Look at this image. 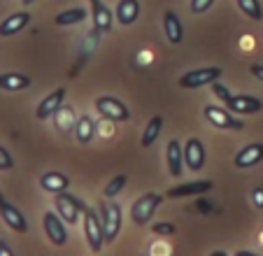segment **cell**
<instances>
[{"label": "cell", "instance_id": "d6a6232c", "mask_svg": "<svg viewBox=\"0 0 263 256\" xmlns=\"http://www.w3.org/2000/svg\"><path fill=\"white\" fill-rule=\"evenodd\" d=\"M252 75H254L256 79H261V82H263V65H261V63H254V65H252Z\"/></svg>", "mask_w": 263, "mask_h": 256}, {"label": "cell", "instance_id": "30bf717a", "mask_svg": "<svg viewBox=\"0 0 263 256\" xmlns=\"http://www.w3.org/2000/svg\"><path fill=\"white\" fill-rule=\"evenodd\" d=\"M63 100H65V89L51 91V94L45 96V98H42V103L35 107V117L40 119V121H45V119L54 117V114L59 112V107L63 105Z\"/></svg>", "mask_w": 263, "mask_h": 256}, {"label": "cell", "instance_id": "e0dca14e", "mask_svg": "<svg viewBox=\"0 0 263 256\" xmlns=\"http://www.w3.org/2000/svg\"><path fill=\"white\" fill-rule=\"evenodd\" d=\"M40 187L56 196V193H61V191H68L70 179H68V175L59 173V170H49V173H45L40 177Z\"/></svg>", "mask_w": 263, "mask_h": 256}, {"label": "cell", "instance_id": "cb8c5ba5", "mask_svg": "<svg viewBox=\"0 0 263 256\" xmlns=\"http://www.w3.org/2000/svg\"><path fill=\"white\" fill-rule=\"evenodd\" d=\"M89 16V12L84 7H72V10H65L61 14H56V26H72V24H80Z\"/></svg>", "mask_w": 263, "mask_h": 256}, {"label": "cell", "instance_id": "4316f807", "mask_svg": "<svg viewBox=\"0 0 263 256\" xmlns=\"http://www.w3.org/2000/svg\"><path fill=\"white\" fill-rule=\"evenodd\" d=\"M124 187H126V175H117V177H112L107 182V187H105V191H103L105 198H115Z\"/></svg>", "mask_w": 263, "mask_h": 256}, {"label": "cell", "instance_id": "6da1fadb", "mask_svg": "<svg viewBox=\"0 0 263 256\" xmlns=\"http://www.w3.org/2000/svg\"><path fill=\"white\" fill-rule=\"evenodd\" d=\"M54 203H56V212H59V217L63 219L65 224H72V226L80 222L82 217H84L86 207H89L84 200H82V198L72 196V193H68V191L56 193Z\"/></svg>", "mask_w": 263, "mask_h": 256}, {"label": "cell", "instance_id": "8992f818", "mask_svg": "<svg viewBox=\"0 0 263 256\" xmlns=\"http://www.w3.org/2000/svg\"><path fill=\"white\" fill-rule=\"evenodd\" d=\"M221 68H200V70H189L186 75L179 77V86L182 89H200L205 84H212L221 77Z\"/></svg>", "mask_w": 263, "mask_h": 256}, {"label": "cell", "instance_id": "83f0119b", "mask_svg": "<svg viewBox=\"0 0 263 256\" xmlns=\"http://www.w3.org/2000/svg\"><path fill=\"white\" fill-rule=\"evenodd\" d=\"M152 231H154V235H161V237H170V235H175V224H170V222H159V224H154L152 226Z\"/></svg>", "mask_w": 263, "mask_h": 256}, {"label": "cell", "instance_id": "ba28073f", "mask_svg": "<svg viewBox=\"0 0 263 256\" xmlns=\"http://www.w3.org/2000/svg\"><path fill=\"white\" fill-rule=\"evenodd\" d=\"M42 224H45V233L51 245L63 247L65 240H68V233H65V224L59 217V212H47L45 217H42Z\"/></svg>", "mask_w": 263, "mask_h": 256}, {"label": "cell", "instance_id": "8d00e7d4", "mask_svg": "<svg viewBox=\"0 0 263 256\" xmlns=\"http://www.w3.org/2000/svg\"><path fill=\"white\" fill-rule=\"evenodd\" d=\"M24 3H26V5H30V3H35V0H24Z\"/></svg>", "mask_w": 263, "mask_h": 256}, {"label": "cell", "instance_id": "52a82bcc", "mask_svg": "<svg viewBox=\"0 0 263 256\" xmlns=\"http://www.w3.org/2000/svg\"><path fill=\"white\" fill-rule=\"evenodd\" d=\"M205 112V119H208L212 126L217 128H223V131H242L245 123L240 119H235L231 112H226L223 107H214V105H205L203 107Z\"/></svg>", "mask_w": 263, "mask_h": 256}, {"label": "cell", "instance_id": "836d02e7", "mask_svg": "<svg viewBox=\"0 0 263 256\" xmlns=\"http://www.w3.org/2000/svg\"><path fill=\"white\" fill-rule=\"evenodd\" d=\"M0 254H3V256H12V247L7 245V242H3V240H0Z\"/></svg>", "mask_w": 263, "mask_h": 256}, {"label": "cell", "instance_id": "9c48e42d", "mask_svg": "<svg viewBox=\"0 0 263 256\" xmlns=\"http://www.w3.org/2000/svg\"><path fill=\"white\" fill-rule=\"evenodd\" d=\"M184 163L189 170L198 173L200 168L205 166V144L198 138H189L186 140V147H184Z\"/></svg>", "mask_w": 263, "mask_h": 256}, {"label": "cell", "instance_id": "7c38bea8", "mask_svg": "<svg viewBox=\"0 0 263 256\" xmlns=\"http://www.w3.org/2000/svg\"><path fill=\"white\" fill-rule=\"evenodd\" d=\"M214 184L210 179H196V182L177 184V187L168 189V198H184V196H203L212 189Z\"/></svg>", "mask_w": 263, "mask_h": 256}, {"label": "cell", "instance_id": "44dd1931", "mask_svg": "<svg viewBox=\"0 0 263 256\" xmlns=\"http://www.w3.org/2000/svg\"><path fill=\"white\" fill-rule=\"evenodd\" d=\"M163 30H165V38H168V42H173V45H179L184 38V30H182V21L177 19V14L175 12H165L163 14Z\"/></svg>", "mask_w": 263, "mask_h": 256}, {"label": "cell", "instance_id": "4fadbf2b", "mask_svg": "<svg viewBox=\"0 0 263 256\" xmlns=\"http://www.w3.org/2000/svg\"><path fill=\"white\" fill-rule=\"evenodd\" d=\"M226 107L235 114H256V112H261L263 103L258 98H254V96L242 94V96H231V100L226 103Z\"/></svg>", "mask_w": 263, "mask_h": 256}, {"label": "cell", "instance_id": "f35d334b", "mask_svg": "<svg viewBox=\"0 0 263 256\" xmlns=\"http://www.w3.org/2000/svg\"><path fill=\"white\" fill-rule=\"evenodd\" d=\"M261 237H263V235H261Z\"/></svg>", "mask_w": 263, "mask_h": 256}, {"label": "cell", "instance_id": "d590c367", "mask_svg": "<svg viewBox=\"0 0 263 256\" xmlns=\"http://www.w3.org/2000/svg\"><path fill=\"white\" fill-rule=\"evenodd\" d=\"M3 203H5V196H3V193H0V205H3Z\"/></svg>", "mask_w": 263, "mask_h": 256}, {"label": "cell", "instance_id": "8fae6325", "mask_svg": "<svg viewBox=\"0 0 263 256\" xmlns=\"http://www.w3.org/2000/svg\"><path fill=\"white\" fill-rule=\"evenodd\" d=\"M0 217H3V222H5L12 231H16V233H26V231H28V222H26L24 212H21L19 207H14L12 203L5 200L3 205H0Z\"/></svg>", "mask_w": 263, "mask_h": 256}, {"label": "cell", "instance_id": "9a60e30c", "mask_svg": "<svg viewBox=\"0 0 263 256\" xmlns=\"http://www.w3.org/2000/svg\"><path fill=\"white\" fill-rule=\"evenodd\" d=\"M261 158H263V142H252L235 154L233 163L238 168H252V166H256V163H261Z\"/></svg>", "mask_w": 263, "mask_h": 256}, {"label": "cell", "instance_id": "603a6c76", "mask_svg": "<svg viewBox=\"0 0 263 256\" xmlns=\"http://www.w3.org/2000/svg\"><path fill=\"white\" fill-rule=\"evenodd\" d=\"M161 128H163V117H152L147 123V128H144V133H142V147H152V144L156 142V138H159L161 133Z\"/></svg>", "mask_w": 263, "mask_h": 256}, {"label": "cell", "instance_id": "5bb4252c", "mask_svg": "<svg viewBox=\"0 0 263 256\" xmlns=\"http://www.w3.org/2000/svg\"><path fill=\"white\" fill-rule=\"evenodd\" d=\"M165 163H168V170L173 177H179L184 170V147L177 140H170L168 149H165Z\"/></svg>", "mask_w": 263, "mask_h": 256}, {"label": "cell", "instance_id": "2e32d148", "mask_svg": "<svg viewBox=\"0 0 263 256\" xmlns=\"http://www.w3.org/2000/svg\"><path fill=\"white\" fill-rule=\"evenodd\" d=\"M28 24H30L28 12H14V14H10L7 19L0 21V35H3V38H10V35L24 30Z\"/></svg>", "mask_w": 263, "mask_h": 256}, {"label": "cell", "instance_id": "d4e9b609", "mask_svg": "<svg viewBox=\"0 0 263 256\" xmlns=\"http://www.w3.org/2000/svg\"><path fill=\"white\" fill-rule=\"evenodd\" d=\"M238 7L242 10V14H247L254 21H263V7L258 0H238Z\"/></svg>", "mask_w": 263, "mask_h": 256}, {"label": "cell", "instance_id": "4dcf8cb0", "mask_svg": "<svg viewBox=\"0 0 263 256\" xmlns=\"http://www.w3.org/2000/svg\"><path fill=\"white\" fill-rule=\"evenodd\" d=\"M14 168V158L5 147H0V170H12Z\"/></svg>", "mask_w": 263, "mask_h": 256}, {"label": "cell", "instance_id": "484cf974", "mask_svg": "<svg viewBox=\"0 0 263 256\" xmlns=\"http://www.w3.org/2000/svg\"><path fill=\"white\" fill-rule=\"evenodd\" d=\"M54 117H56V123H59V128H61V131H68L70 126H74V123H77V121H74V114H72V109H70V107H65V105H61V107H59V112H56Z\"/></svg>", "mask_w": 263, "mask_h": 256}, {"label": "cell", "instance_id": "277c9868", "mask_svg": "<svg viewBox=\"0 0 263 256\" xmlns=\"http://www.w3.org/2000/svg\"><path fill=\"white\" fill-rule=\"evenodd\" d=\"M100 219H103V228H105V245H112L117 240L121 231V207L117 203H100L98 207Z\"/></svg>", "mask_w": 263, "mask_h": 256}, {"label": "cell", "instance_id": "f1b7e54d", "mask_svg": "<svg viewBox=\"0 0 263 256\" xmlns=\"http://www.w3.org/2000/svg\"><path fill=\"white\" fill-rule=\"evenodd\" d=\"M212 89H214V96H217L219 100H223V105H226V103L231 100V91L226 89V86H223V84L219 82V79H217V82H212Z\"/></svg>", "mask_w": 263, "mask_h": 256}, {"label": "cell", "instance_id": "ffe728a7", "mask_svg": "<svg viewBox=\"0 0 263 256\" xmlns=\"http://www.w3.org/2000/svg\"><path fill=\"white\" fill-rule=\"evenodd\" d=\"M96 126H98V123H96L89 114H82V117L77 119V123H74V138H77V142L89 144L96 135Z\"/></svg>", "mask_w": 263, "mask_h": 256}, {"label": "cell", "instance_id": "3957f363", "mask_svg": "<svg viewBox=\"0 0 263 256\" xmlns=\"http://www.w3.org/2000/svg\"><path fill=\"white\" fill-rule=\"evenodd\" d=\"M84 235L89 242L91 251H100L105 245V228H103V219L100 212H96L93 207H86L84 212Z\"/></svg>", "mask_w": 263, "mask_h": 256}, {"label": "cell", "instance_id": "f546056e", "mask_svg": "<svg viewBox=\"0 0 263 256\" xmlns=\"http://www.w3.org/2000/svg\"><path fill=\"white\" fill-rule=\"evenodd\" d=\"M212 5H214V0H191V12L194 14H205Z\"/></svg>", "mask_w": 263, "mask_h": 256}, {"label": "cell", "instance_id": "7402d4cb", "mask_svg": "<svg viewBox=\"0 0 263 256\" xmlns=\"http://www.w3.org/2000/svg\"><path fill=\"white\" fill-rule=\"evenodd\" d=\"M30 86V77L21 72H5L0 75V89L3 91H24Z\"/></svg>", "mask_w": 263, "mask_h": 256}, {"label": "cell", "instance_id": "5b68a950", "mask_svg": "<svg viewBox=\"0 0 263 256\" xmlns=\"http://www.w3.org/2000/svg\"><path fill=\"white\" fill-rule=\"evenodd\" d=\"M96 109H98L100 117L107 119V121H112V123L130 119L128 107H126L119 98H112V96H100V98L96 100Z\"/></svg>", "mask_w": 263, "mask_h": 256}, {"label": "cell", "instance_id": "7a4b0ae2", "mask_svg": "<svg viewBox=\"0 0 263 256\" xmlns=\"http://www.w3.org/2000/svg\"><path fill=\"white\" fill-rule=\"evenodd\" d=\"M161 203H163L161 193L149 191V193H144V196H140L138 200L133 203V207H130V219H133V224H138V226L149 224V219L154 217L156 207H159Z\"/></svg>", "mask_w": 263, "mask_h": 256}, {"label": "cell", "instance_id": "1f68e13d", "mask_svg": "<svg viewBox=\"0 0 263 256\" xmlns=\"http://www.w3.org/2000/svg\"><path fill=\"white\" fill-rule=\"evenodd\" d=\"M252 200H254V205L263 210V189H254V191H252Z\"/></svg>", "mask_w": 263, "mask_h": 256}, {"label": "cell", "instance_id": "74e56055", "mask_svg": "<svg viewBox=\"0 0 263 256\" xmlns=\"http://www.w3.org/2000/svg\"><path fill=\"white\" fill-rule=\"evenodd\" d=\"M89 3H96V0H89Z\"/></svg>", "mask_w": 263, "mask_h": 256}, {"label": "cell", "instance_id": "e575fe53", "mask_svg": "<svg viewBox=\"0 0 263 256\" xmlns=\"http://www.w3.org/2000/svg\"><path fill=\"white\" fill-rule=\"evenodd\" d=\"M198 210H203V212H210V210H212V205H210V203H203V200H200V203H198Z\"/></svg>", "mask_w": 263, "mask_h": 256}, {"label": "cell", "instance_id": "ac0fdd59", "mask_svg": "<svg viewBox=\"0 0 263 256\" xmlns=\"http://www.w3.org/2000/svg\"><path fill=\"white\" fill-rule=\"evenodd\" d=\"M115 16L121 26L135 24L140 16V3L138 0H119V5H117V10H115Z\"/></svg>", "mask_w": 263, "mask_h": 256}, {"label": "cell", "instance_id": "d6986e66", "mask_svg": "<svg viewBox=\"0 0 263 256\" xmlns=\"http://www.w3.org/2000/svg\"><path fill=\"white\" fill-rule=\"evenodd\" d=\"M91 14H93V28L96 30H100V33H109V30H112V12H109L100 0L91 3Z\"/></svg>", "mask_w": 263, "mask_h": 256}]
</instances>
